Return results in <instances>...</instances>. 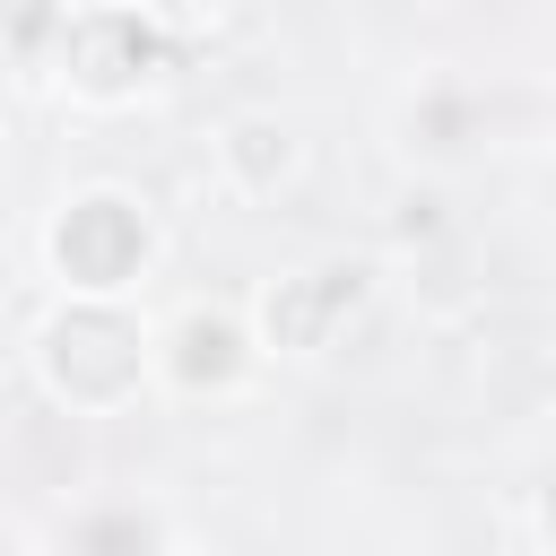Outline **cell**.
Wrapping results in <instances>:
<instances>
[{
    "label": "cell",
    "instance_id": "cell-2",
    "mask_svg": "<svg viewBox=\"0 0 556 556\" xmlns=\"http://www.w3.org/2000/svg\"><path fill=\"white\" fill-rule=\"evenodd\" d=\"M70 61H78L87 87H122L130 70L156 61V35L139 17H87V26H70Z\"/></svg>",
    "mask_w": 556,
    "mask_h": 556
},
{
    "label": "cell",
    "instance_id": "cell-3",
    "mask_svg": "<svg viewBox=\"0 0 556 556\" xmlns=\"http://www.w3.org/2000/svg\"><path fill=\"white\" fill-rule=\"evenodd\" d=\"M339 304H356V269H321V287L278 295V304H269V330H278V339H313Z\"/></svg>",
    "mask_w": 556,
    "mask_h": 556
},
{
    "label": "cell",
    "instance_id": "cell-4",
    "mask_svg": "<svg viewBox=\"0 0 556 556\" xmlns=\"http://www.w3.org/2000/svg\"><path fill=\"white\" fill-rule=\"evenodd\" d=\"M547 521H556V495H547Z\"/></svg>",
    "mask_w": 556,
    "mask_h": 556
},
{
    "label": "cell",
    "instance_id": "cell-1",
    "mask_svg": "<svg viewBox=\"0 0 556 556\" xmlns=\"http://www.w3.org/2000/svg\"><path fill=\"white\" fill-rule=\"evenodd\" d=\"M61 261H70V278L113 287V278L139 261V217H130L122 200H87V208H70V226H61Z\"/></svg>",
    "mask_w": 556,
    "mask_h": 556
}]
</instances>
